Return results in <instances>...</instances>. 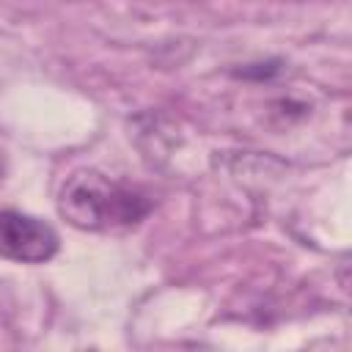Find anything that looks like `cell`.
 <instances>
[{
  "label": "cell",
  "mask_w": 352,
  "mask_h": 352,
  "mask_svg": "<svg viewBox=\"0 0 352 352\" xmlns=\"http://www.w3.org/2000/svg\"><path fill=\"white\" fill-rule=\"evenodd\" d=\"M283 63L280 60H264V63H248L242 69H234V77H245V80H270L275 74H280Z\"/></svg>",
  "instance_id": "3957f363"
},
{
  "label": "cell",
  "mask_w": 352,
  "mask_h": 352,
  "mask_svg": "<svg viewBox=\"0 0 352 352\" xmlns=\"http://www.w3.org/2000/svg\"><path fill=\"white\" fill-rule=\"evenodd\" d=\"M58 209L74 228L121 231L138 226L151 212V198L96 170H77L63 182Z\"/></svg>",
  "instance_id": "6da1fadb"
},
{
  "label": "cell",
  "mask_w": 352,
  "mask_h": 352,
  "mask_svg": "<svg viewBox=\"0 0 352 352\" xmlns=\"http://www.w3.org/2000/svg\"><path fill=\"white\" fill-rule=\"evenodd\" d=\"M60 248L58 231L25 212L0 209V258L19 264L50 261Z\"/></svg>",
  "instance_id": "7a4b0ae2"
}]
</instances>
